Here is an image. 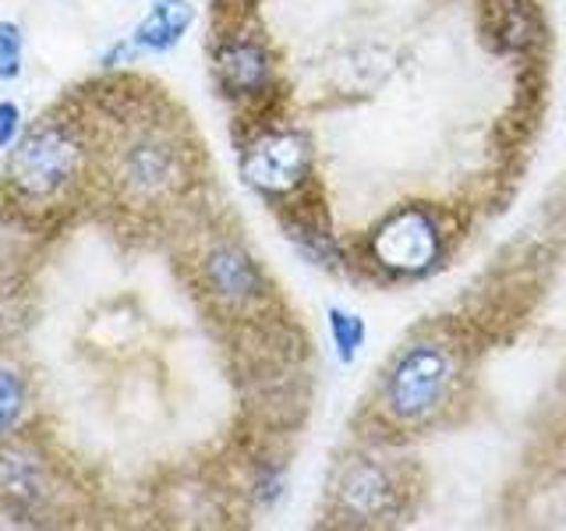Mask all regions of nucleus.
<instances>
[{
    "label": "nucleus",
    "mask_w": 566,
    "mask_h": 531,
    "mask_svg": "<svg viewBox=\"0 0 566 531\" xmlns=\"http://www.w3.org/2000/svg\"><path fill=\"white\" fill-rule=\"evenodd\" d=\"M96 177L117 206L138 212L174 206L191 185V146L181 124L156 114L142 96L106 111V135L96 142Z\"/></svg>",
    "instance_id": "nucleus-1"
},
{
    "label": "nucleus",
    "mask_w": 566,
    "mask_h": 531,
    "mask_svg": "<svg viewBox=\"0 0 566 531\" xmlns=\"http://www.w3.org/2000/svg\"><path fill=\"white\" fill-rule=\"evenodd\" d=\"M96 177V138L88 121L43 114L22 132L4 159V191L14 209L46 217L71 206Z\"/></svg>",
    "instance_id": "nucleus-2"
},
{
    "label": "nucleus",
    "mask_w": 566,
    "mask_h": 531,
    "mask_svg": "<svg viewBox=\"0 0 566 531\" xmlns=\"http://www.w3.org/2000/svg\"><path fill=\"white\" fill-rule=\"evenodd\" d=\"M241 181L252 188L259 199L273 206L297 202L315 174V153L305 132L291 124H265L241 146L238 159Z\"/></svg>",
    "instance_id": "nucleus-3"
},
{
    "label": "nucleus",
    "mask_w": 566,
    "mask_h": 531,
    "mask_svg": "<svg viewBox=\"0 0 566 531\" xmlns=\"http://www.w3.org/2000/svg\"><path fill=\"white\" fill-rule=\"evenodd\" d=\"M453 383V358L439 344H415L400 351L382 379V412L397 425H421L447 404Z\"/></svg>",
    "instance_id": "nucleus-4"
},
{
    "label": "nucleus",
    "mask_w": 566,
    "mask_h": 531,
    "mask_svg": "<svg viewBox=\"0 0 566 531\" xmlns=\"http://www.w3.org/2000/svg\"><path fill=\"white\" fill-rule=\"evenodd\" d=\"M195 277H199L202 294L217 305L223 315H255L270 301V277H265L262 262L248 252V244L238 238H212L199 252L195 262Z\"/></svg>",
    "instance_id": "nucleus-5"
},
{
    "label": "nucleus",
    "mask_w": 566,
    "mask_h": 531,
    "mask_svg": "<svg viewBox=\"0 0 566 531\" xmlns=\"http://www.w3.org/2000/svg\"><path fill=\"white\" fill-rule=\"evenodd\" d=\"M212 82L227 103L255 111L276 88V61L270 43L255 29L230 25L212 43Z\"/></svg>",
    "instance_id": "nucleus-6"
},
{
    "label": "nucleus",
    "mask_w": 566,
    "mask_h": 531,
    "mask_svg": "<svg viewBox=\"0 0 566 531\" xmlns=\"http://www.w3.org/2000/svg\"><path fill=\"white\" fill-rule=\"evenodd\" d=\"M368 248L386 273H429L442 256V227L424 206H403L379 223Z\"/></svg>",
    "instance_id": "nucleus-7"
},
{
    "label": "nucleus",
    "mask_w": 566,
    "mask_h": 531,
    "mask_svg": "<svg viewBox=\"0 0 566 531\" xmlns=\"http://www.w3.org/2000/svg\"><path fill=\"white\" fill-rule=\"evenodd\" d=\"M53 500V475L46 457L22 433L0 442V513L35 524Z\"/></svg>",
    "instance_id": "nucleus-8"
},
{
    "label": "nucleus",
    "mask_w": 566,
    "mask_h": 531,
    "mask_svg": "<svg viewBox=\"0 0 566 531\" xmlns=\"http://www.w3.org/2000/svg\"><path fill=\"white\" fill-rule=\"evenodd\" d=\"M397 500H400V482L379 457H350L333 482L336 513H344L354 524H371L389 518L397 510Z\"/></svg>",
    "instance_id": "nucleus-9"
},
{
    "label": "nucleus",
    "mask_w": 566,
    "mask_h": 531,
    "mask_svg": "<svg viewBox=\"0 0 566 531\" xmlns=\"http://www.w3.org/2000/svg\"><path fill=\"white\" fill-rule=\"evenodd\" d=\"M191 25H195L191 0H149V11L138 18L128 35L138 58H159V53L181 46Z\"/></svg>",
    "instance_id": "nucleus-10"
},
{
    "label": "nucleus",
    "mask_w": 566,
    "mask_h": 531,
    "mask_svg": "<svg viewBox=\"0 0 566 531\" xmlns=\"http://www.w3.org/2000/svg\"><path fill=\"white\" fill-rule=\"evenodd\" d=\"M280 220H283V235H287V241L312 266H318V270H340V266H344V248H340V241H336L333 227L326 223L323 212L297 199L291 206H283Z\"/></svg>",
    "instance_id": "nucleus-11"
},
{
    "label": "nucleus",
    "mask_w": 566,
    "mask_h": 531,
    "mask_svg": "<svg viewBox=\"0 0 566 531\" xmlns=\"http://www.w3.org/2000/svg\"><path fill=\"white\" fill-rule=\"evenodd\" d=\"M29 407H32V389L25 368L11 358H0V442L22 433Z\"/></svg>",
    "instance_id": "nucleus-12"
},
{
    "label": "nucleus",
    "mask_w": 566,
    "mask_h": 531,
    "mask_svg": "<svg viewBox=\"0 0 566 531\" xmlns=\"http://www.w3.org/2000/svg\"><path fill=\"white\" fill-rule=\"evenodd\" d=\"M326 319H329V341H333L336 358H340L344 365H350L361 354V347H365V323H361V315H354L347 309L333 305L326 312Z\"/></svg>",
    "instance_id": "nucleus-13"
},
{
    "label": "nucleus",
    "mask_w": 566,
    "mask_h": 531,
    "mask_svg": "<svg viewBox=\"0 0 566 531\" xmlns=\"http://www.w3.org/2000/svg\"><path fill=\"white\" fill-rule=\"evenodd\" d=\"M283 486H287V475H283V465L276 457H259L252 468V482H248V496L255 500V507L270 510L276 507V500L283 496Z\"/></svg>",
    "instance_id": "nucleus-14"
},
{
    "label": "nucleus",
    "mask_w": 566,
    "mask_h": 531,
    "mask_svg": "<svg viewBox=\"0 0 566 531\" xmlns=\"http://www.w3.org/2000/svg\"><path fill=\"white\" fill-rule=\"evenodd\" d=\"M25 71V29L11 22V18H0V82L11 85L22 79Z\"/></svg>",
    "instance_id": "nucleus-15"
},
{
    "label": "nucleus",
    "mask_w": 566,
    "mask_h": 531,
    "mask_svg": "<svg viewBox=\"0 0 566 531\" xmlns=\"http://www.w3.org/2000/svg\"><path fill=\"white\" fill-rule=\"evenodd\" d=\"M29 128L25 124V111L22 103H18L14 96H4L0 100V153H8L18 138H22V132Z\"/></svg>",
    "instance_id": "nucleus-16"
},
{
    "label": "nucleus",
    "mask_w": 566,
    "mask_h": 531,
    "mask_svg": "<svg viewBox=\"0 0 566 531\" xmlns=\"http://www.w3.org/2000/svg\"><path fill=\"white\" fill-rule=\"evenodd\" d=\"M135 58H138V50L132 46V35H120V40H114L111 46L99 53V71L114 75V71H120L124 64H132Z\"/></svg>",
    "instance_id": "nucleus-17"
}]
</instances>
